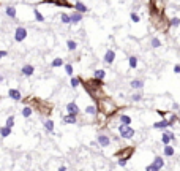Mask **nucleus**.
Masks as SVG:
<instances>
[{
    "mask_svg": "<svg viewBox=\"0 0 180 171\" xmlns=\"http://www.w3.org/2000/svg\"><path fill=\"white\" fill-rule=\"evenodd\" d=\"M70 16H71V24H79V22L82 21V17H84V15L79 13V11H73Z\"/></svg>",
    "mask_w": 180,
    "mask_h": 171,
    "instance_id": "12",
    "label": "nucleus"
},
{
    "mask_svg": "<svg viewBox=\"0 0 180 171\" xmlns=\"http://www.w3.org/2000/svg\"><path fill=\"white\" fill-rule=\"evenodd\" d=\"M10 135H11V128L10 127L3 125L2 128H0V136H2V138H8Z\"/></svg>",
    "mask_w": 180,
    "mask_h": 171,
    "instance_id": "24",
    "label": "nucleus"
},
{
    "mask_svg": "<svg viewBox=\"0 0 180 171\" xmlns=\"http://www.w3.org/2000/svg\"><path fill=\"white\" fill-rule=\"evenodd\" d=\"M153 165H155V166H158L160 170H161V168H164V159H163V157H160V155H156V157H155V160H153Z\"/></svg>",
    "mask_w": 180,
    "mask_h": 171,
    "instance_id": "25",
    "label": "nucleus"
},
{
    "mask_svg": "<svg viewBox=\"0 0 180 171\" xmlns=\"http://www.w3.org/2000/svg\"><path fill=\"white\" fill-rule=\"evenodd\" d=\"M63 122L65 124H77V116H74V114H67L63 117Z\"/></svg>",
    "mask_w": 180,
    "mask_h": 171,
    "instance_id": "20",
    "label": "nucleus"
},
{
    "mask_svg": "<svg viewBox=\"0 0 180 171\" xmlns=\"http://www.w3.org/2000/svg\"><path fill=\"white\" fill-rule=\"evenodd\" d=\"M169 25L171 27H180V17H172L169 22Z\"/></svg>",
    "mask_w": 180,
    "mask_h": 171,
    "instance_id": "34",
    "label": "nucleus"
},
{
    "mask_svg": "<svg viewBox=\"0 0 180 171\" xmlns=\"http://www.w3.org/2000/svg\"><path fill=\"white\" fill-rule=\"evenodd\" d=\"M137 65H139V59H137L136 55H130V57H128V67H130L131 70H134V68H137Z\"/></svg>",
    "mask_w": 180,
    "mask_h": 171,
    "instance_id": "14",
    "label": "nucleus"
},
{
    "mask_svg": "<svg viewBox=\"0 0 180 171\" xmlns=\"http://www.w3.org/2000/svg\"><path fill=\"white\" fill-rule=\"evenodd\" d=\"M51 67L52 68H59V67H65V63H63V59L62 57H55L52 62H51Z\"/></svg>",
    "mask_w": 180,
    "mask_h": 171,
    "instance_id": "21",
    "label": "nucleus"
},
{
    "mask_svg": "<svg viewBox=\"0 0 180 171\" xmlns=\"http://www.w3.org/2000/svg\"><path fill=\"white\" fill-rule=\"evenodd\" d=\"M32 113H33V109H32L30 106H24V108H22V111H21L22 117H30Z\"/></svg>",
    "mask_w": 180,
    "mask_h": 171,
    "instance_id": "26",
    "label": "nucleus"
},
{
    "mask_svg": "<svg viewBox=\"0 0 180 171\" xmlns=\"http://www.w3.org/2000/svg\"><path fill=\"white\" fill-rule=\"evenodd\" d=\"M155 128V130H166V128H169V127H172V124H171V121L169 119H161V121H158V122H155L153 125H152Z\"/></svg>",
    "mask_w": 180,
    "mask_h": 171,
    "instance_id": "5",
    "label": "nucleus"
},
{
    "mask_svg": "<svg viewBox=\"0 0 180 171\" xmlns=\"http://www.w3.org/2000/svg\"><path fill=\"white\" fill-rule=\"evenodd\" d=\"M44 128H46V132L52 133V132H54V122L51 121V119H48V121H44Z\"/></svg>",
    "mask_w": 180,
    "mask_h": 171,
    "instance_id": "27",
    "label": "nucleus"
},
{
    "mask_svg": "<svg viewBox=\"0 0 180 171\" xmlns=\"http://www.w3.org/2000/svg\"><path fill=\"white\" fill-rule=\"evenodd\" d=\"M163 154H164V157H172L174 154H175V149L171 144H168V146H164V149H163Z\"/></svg>",
    "mask_w": 180,
    "mask_h": 171,
    "instance_id": "22",
    "label": "nucleus"
},
{
    "mask_svg": "<svg viewBox=\"0 0 180 171\" xmlns=\"http://www.w3.org/2000/svg\"><path fill=\"white\" fill-rule=\"evenodd\" d=\"M175 143V135L171 130H168V128H166V130H163V135H161V143H163L164 146H168V144H171V143Z\"/></svg>",
    "mask_w": 180,
    "mask_h": 171,
    "instance_id": "4",
    "label": "nucleus"
},
{
    "mask_svg": "<svg viewBox=\"0 0 180 171\" xmlns=\"http://www.w3.org/2000/svg\"><path fill=\"white\" fill-rule=\"evenodd\" d=\"M174 73L175 75H180V63H175L174 65Z\"/></svg>",
    "mask_w": 180,
    "mask_h": 171,
    "instance_id": "37",
    "label": "nucleus"
},
{
    "mask_svg": "<svg viewBox=\"0 0 180 171\" xmlns=\"http://www.w3.org/2000/svg\"><path fill=\"white\" fill-rule=\"evenodd\" d=\"M57 2H63V0H57Z\"/></svg>",
    "mask_w": 180,
    "mask_h": 171,
    "instance_id": "43",
    "label": "nucleus"
},
{
    "mask_svg": "<svg viewBox=\"0 0 180 171\" xmlns=\"http://www.w3.org/2000/svg\"><path fill=\"white\" fill-rule=\"evenodd\" d=\"M7 55H8V52H7V51H0V59L7 57Z\"/></svg>",
    "mask_w": 180,
    "mask_h": 171,
    "instance_id": "40",
    "label": "nucleus"
},
{
    "mask_svg": "<svg viewBox=\"0 0 180 171\" xmlns=\"http://www.w3.org/2000/svg\"><path fill=\"white\" fill-rule=\"evenodd\" d=\"M59 171H67V166H60Z\"/></svg>",
    "mask_w": 180,
    "mask_h": 171,
    "instance_id": "41",
    "label": "nucleus"
},
{
    "mask_svg": "<svg viewBox=\"0 0 180 171\" xmlns=\"http://www.w3.org/2000/svg\"><path fill=\"white\" fill-rule=\"evenodd\" d=\"M21 73H22L24 76L29 78V76H32V75L35 73V67H33V65H30V63H27V65H24V67L21 68Z\"/></svg>",
    "mask_w": 180,
    "mask_h": 171,
    "instance_id": "11",
    "label": "nucleus"
},
{
    "mask_svg": "<svg viewBox=\"0 0 180 171\" xmlns=\"http://www.w3.org/2000/svg\"><path fill=\"white\" fill-rule=\"evenodd\" d=\"M33 15H35V19L38 21V22H44V16L40 13V10H36V8H35V10H33Z\"/></svg>",
    "mask_w": 180,
    "mask_h": 171,
    "instance_id": "32",
    "label": "nucleus"
},
{
    "mask_svg": "<svg viewBox=\"0 0 180 171\" xmlns=\"http://www.w3.org/2000/svg\"><path fill=\"white\" fill-rule=\"evenodd\" d=\"M150 48H153V49L161 48V40L158 38V36H152L150 38Z\"/></svg>",
    "mask_w": 180,
    "mask_h": 171,
    "instance_id": "18",
    "label": "nucleus"
},
{
    "mask_svg": "<svg viewBox=\"0 0 180 171\" xmlns=\"http://www.w3.org/2000/svg\"><path fill=\"white\" fill-rule=\"evenodd\" d=\"M27 35H29V32H27L25 27L19 25L14 32V41H17V43H21V41H24L27 38Z\"/></svg>",
    "mask_w": 180,
    "mask_h": 171,
    "instance_id": "3",
    "label": "nucleus"
},
{
    "mask_svg": "<svg viewBox=\"0 0 180 171\" xmlns=\"http://www.w3.org/2000/svg\"><path fill=\"white\" fill-rule=\"evenodd\" d=\"M144 79H141V78H136V79H131L130 81V87L131 89H134V90H141L142 87H144Z\"/></svg>",
    "mask_w": 180,
    "mask_h": 171,
    "instance_id": "10",
    "label": "nucleus"
},
{
    "mask_svg": "<svg viewBox=\"0 0 180 171\" xmlns=\"http://www.w3.org/2000/svg\"><path fill=\"white\" fill-rule=\"evenodd\" d=\"M130 19H131L133 22H136V24H137V22H141V16L137 15L136 11H131V13H130Z\"/></svg>",
    "mask_w": 180,
    "mask_h": 171,
    "instance_id": "31",
    "label": "nucleus"
},
{
    "mask_svg": "<svg viewBox=\"0 0 180 171\" xmlns=\"http://www.w3.org/2000/svg\"><path fill=\"white\" fill-rule=\"evenodd\" d=\"M142 98H144V94H142L141 90H137V92H134V94L131 95V100L133 101H141Z\"/></svg>",
    "mask_w": 180,
    "mask_h": 171,
    "instance_id": "28",
    "label": "nucleus"
},
{
    "mask_svg": "<svg viewBox=\"0 0 180 171\" xmlns=\"http://www.w3.org/2000/svg\"><path fill=\"white\" fill-rule=\"evenodd\" d=\"M98 111H103L104 114H114L117 111V106L114 105V101L111 98L103 97V98L98 100Z\"/></svg>",
    "mask_w": 180,
    "mask_h": 171,
    "instance_id": "1",
    "label": "nucleus"
},
{
    "mask_svg": "<svg viewBox=\"0 0 180 171\" xmlns=\"http://www.w3.org/2000/svg\"><path fill=\"white\" fill-rule=\"evenodd\" d=\"M120 122H122L123 125H130V124H131V117L128 116V114H122V116H120Z\"/></svg>",
    "mask_w": 180,
    "mask_h": 171,
    "instance_id": "29",
    "label": "nucleus"
},
{
    "mask_svg": "<svg viewBox=\"0 0 180 171\" xmlns=\"http://www.w3.org/2000/svg\"><path fill=\"white\" fill-rule=\"evenodd\" d=\"M67 111H68V114H74V116H77V114L81 113V109H79L76 101H70V103L67 105Z\"/></svg>",
    "mask_w": 180,
    "mask_h": 171,
    "instance_id": "8",
    "label": "nucleus"
},
{
    "mask_svg": "<svg viewBox=\"0 0 180 171\" xmlns=\"http://www.w3.org/2000/svg\"><path fill=\"white\" fill-rule=\"evenodd\" d=\"M127 162H128L127 159H119V165H120V166H125Z\"/></svg>",
    "mask_w": 180,
    "mask_h": 171,
    "instance_id": "38",
    "label": "nucleus"
},
{
    "mask_svg": "<svg viewBox=\"0 0 180 171\" xmlns=\"http://www.w3.org/2000/svg\"><path fill=\"white\" fill-rule=\"evenodd\" d=\"M43 2H54V0H43Z\"/></svg>",
    "mask_w": 180,
    "mask_h": 171,
    "instance_id": "42",
    "label": "nucleus"
},
{
    "mask_svg": "<svg viewBox=\"0 0 180 171\" xmlns=\"http://www.w3.org/2000/svg\"><path fill=\"white\" fill-rule=\"evenodd\" d=\"M5 15H7L8 17H11V19H14V17H16V8L13 7V5H8V7L5 8Z\"/></svg>",
    "mask_w": 180,
    "mask_h": 171,
    "instance_id": "15",
    "label": "nucleus"
},
{
    "mask_svg": "<svg viewBox=\"0 0 180 171\" xmlns=\"http://www.w3.org/2000/svg\"><path fill=\"white\" fill-rule=\"evenodd\" d=\"M81 82H82V79L79 76H71V79H70V86L73 87V89H76V87H79L81 86Z\"/></svg>",
    "mask_w": 180,
    "mask_h": 171,
    "instance_id": "19",
    "label": "nucleus"
},
{
    "mask_svg": "<svg viewBox=\"0 0 180 171\" xmlns=\"http://www.w3.org/2000/svg\"><path fill=\"white\" fill-rule=\"evenodd\" d=\"M145 171H160V168H158V166H155L153 163H150V165L145 166Z\"/></svg>",
    "mask_w": 180,
    "mask_h": 171,
    "instance_id": "36",
    "label": "nucleus"
},
{
    "mask_svg": "<svg viewBox=\"0 0 180 171\" xmlns=\"http://www.w3.org/2000/svg\"><path fill=\"white\" fill-rule=\"evenodd\" d=\"M5 125H7V127H10V128L14 127V116H8V117H7Z\"/></svg>",
    "mask_w": 180,
    "mask_h": 171,
    "instance_id": "33",
    "label": "nucleus"
},
{
    "mask_svg": "<svg viewBox=\"0 0 180 171\" xmlns=\"http://www.w3.org/2000/svg\"><path fill=\"white\" fill-rule=\"evenodd\" d=\"M93 78H95V79H98V81H103L106 78V71L101 70V68H98V70L93 71Z\"/></svg>",
    "mask_w": 180,
    "mask_h": 171,
    "instance_id": "17",
    "label": "nucleus"
},
{
    "mask_svg": "<svg viewBox=\"0 0 180 171\" xmlns=\"http://www.w3.org/2000/svg\"><path fill=\"white\" fill-rule=\"evenodd\" d=\"M85 114H89V116H96V114H98V108H96L95 105L85 106Z\"/></svg>",
    "mask_w": 180,
    "mask_h": 171,
    "instance_id": "16",
    "label": "nucleus"
},
{
    "mask_svg": "<svg viewBox=\"0 0 180 171\" xmlns=\"http://www.w3.org/2000/svg\"><path fill=\"white\" fill-rule=\"evenodd\" d=\"M156 113H158V114H160V116L163 117V119L166 117V111H161V109H158V111H156Z\"/></svg>",
    "mask_w": 180,
    "mask_h": 171,
    "instance_id": "39",
    "label": "nucleus"
},
{
    "mask_svg": "<svg viewBox=\"0 0 180 171\" xmlns=\"http://www.w3.org/2000/svg\"><path fill=\"white\" fill-rule=\"evenodd\" d=\"M60 21H62V24H71V16L68 15V13H60Z\"/></svg>",
    "mask_w": 180,
    "mask_h": 171,
    "instance_id": "23",
    "label": "nucleus"
},
{
    "mask_svg": "<svg viewBox=\"0 0 180 171\" xmlns=\"http://www.w3.org/2000/svg\"><path fill=\"white\" fill-rule=\"evenodd\" d=\"M74 10L84 15V13H87V11H89V7H87V5H84V3H82V2H79V0H76V2H74Z\"/></svg>",
    "mask_w": 180,
    "mask_h": 171,
    "instance_id": "13",
    "label": "nucleus"
},
{
    "mask_svg": "<svg viewBox=\"0 0 180 171\" xmlns=\"http://www.w3.org/2000/svg\"><path fill=\"white\" fill-rule=\"evenodd\" d=\"M96 143H98L101 147H108L111 144V138L108 135H104V133H100V135L96 136Z\"/></svg>",
    "mask_w": 180,
    "mask_h": 171,
    "instance_id": "7",
    "label": "nucleus"
},
{
    "mask_svg": "<svg viewBox=\"0 0 180 171\" xmlns=\"http://www.w3.org/2000/svg\"><path fill=\"white\" fill-rule=\"evenodd\" d=\"M119 133H120V136L125 138V140H131V138L136 135L134 128H133L131 125H123V124L119 125Z\"/></svg>",
    "mask_w": 180,
    "mask_h": 171,
    "instance_id": "2",
    "label": "nucleus"
},
{
    "mask_svg": "<svg viewBox=\"0 0 180 171\" xmlns=\"http://www.w3.org/2000/svg\"><path fill=\"white\" fill-rule=\"evenodd\" d=\"M76 48H77V43L74 40H68L67 41V49L68 51H76Z\"/></svg>",
    "mask_w": 180,
    "mask_h": 171,
    "instance_id": "30",
    "label": "nucleus"
},
{
    "mask_svg": "<svg viewBox=\"0 0 180 171\" xmlns=\"http://www.w3.org/2000/svg\"><path fill=\"white\" fill-rule=\"evenodd\" d=\"M114 60H115V51L114 49H108V51H106V54H104L103 62L106 63V65H112Z\"/></svg>",
    "mask_w": 180,
    "mask_h": 171,
    "instance_id": "6",
    "label": "nucleus"
},
{
    "mask_svg": "<svg viewBox=\"0 0 180 171\" xmlns=\"http://www.w3.org/2000/svg\"><path fill=\"white\" fill-rule=\"evenodd\" d=\"M65 73L68 76H73V63H65Z\"/></svg>",
    "mask_w": 180,
    "mask_h": 171,
    "instance_id": "35",
    "label": "nucleus"
},
{
    "mask_svg": "<svg viewBox=\"0 0 180 171\" xmlns=\"http://www.w3.org/2000/svg\"><path fill=\"white\" fill-rule=\"evenodd\" d=\"M8 97H10L11 100H14V101H21L22 100V94H21V90L19 89H10L8 90Z\"/></svg>",
    "mask_w": 180,
    "mask_h": 171,
    "instance_id": "9",
    "label": "nucleus"
}]
</instances>
